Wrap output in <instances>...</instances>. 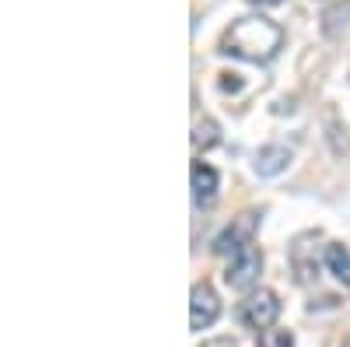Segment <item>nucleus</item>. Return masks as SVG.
<instances>
[{
    "label": "nucleus",
    "mask_w": 350,
    "mask_h": 347,
    "mask_svg": "<svg viewBox=\"0 0 350 347\" xmlns=\"http://www.w3.org/2000/svg\"><path fill=\"white\" fill-rule=\"evenodd\" d=\"M284 46V32L280 25H273L262 14H249L231 21V28L221 36V53L235 56V60H249V64H267L277 56V49Z\"/></svg>",
    "instance_id": "nucleus-1"
},
{
    "label": "nucleus",
    "mask_w": 350,
    "mask_h": 347,
    "mask_svg": "<svg viewBox=\"0 0 350 347\" xmlns=\"http://www.w3.org/2000/svg\"><path fill=\"white\" fill-rule=\"evenodd\" d=\"M277 316H280V298L270 292V287H259V292H252L239 305V320L249 330H262V333H267L277 323Z\"/></svg>",
    "instance_id": "nucleus-2"
},
{
    "label": "nucleus",
    "mask_w": 350,
    "mask_h": 347,
    "mask_svg": "<svg viewBox=\"0 0 350 347\" xmlns=\"http://www.w3.org/2000/svg\"><path fill=\"white\" fill-rule=\"evenodd\" d=\"M256 224H259V214H256V211L239 214V218L214 239V253H217V256H239L242 249H249V246H252V235H256Z\"/></svg>",
    "instance_id": "nucleus-3"
},
{
    "label": "nucleus",
    "mask_w": 350,
    "mask_h": 347,
    "mask_svg": "<svg viewBox=\"0 0 350 347\" xmlns=\"http://www.w3.org/2000/svg\"><path fill=\"white\" fill-rule=\"evenodd\" d=\"M217 316H221V298H217V292H214L207 281L193 284V292H189V326H193V330H207V326L217 323Z\"/></svg>",
    "instance_id": "nucleus-4"
},
{
    "label": "nucleus",
    "mask_w": 350,
    "mask_h": 347,
    "mask_svg": "<svg viewBox=\"0 0 350 347\" xmlns=\"http://www.w3.org/2000/svg\"><path fill=\"white\" fill-rule=\"evenodd\" d=\"M259 270H262V256H259L256 246H249V249H242L239 256H231V264H228V270H224V284L235 287V292H245V287L256 284Z\"/></svg>",
    "instance_id": "nucleus-5"
},
{
    "label": "nucleus",
    "mask_w": 350,
    "mask_h": 347,
    "mask_svg": "<svg viewBox=\"0 0 350 347\" xmlns=\"http://www.w3.org/2000/svg\"><path fill=\"white\" fill-rule=\"evenodd\" d=\"M189 183H193V204L196 207H211L214 196H217V172L207 162H193Z\"/></svg>",
    "instance_id": "nucleus-6"
},
{
    "label": "nucleus",
    "mask_w": 350,
    "mask_h": 347,
    "mask_svg": "<svg viewBox=\"0 0 350 347\" xmlns=\"http://www.w3.org/2000/svg\"><path fill=\"white\" fill-rule=\"evenodd\" d=\"M287 165H291V151L280 148V144H267V148H259L256 162H252L256 176H280Z\"/></svg>",
    "instance_id": "nucleus-7"
},
{
    "label": "nucleus",
    "mask_w": 350,
    "mask_h": 347,
    "mask_svg": "<svg viewBox=\"0 0 350 347\" xmlns=\"http://www.w3.org/2000/svg\"><path fill=\"white\" fill-rule=\"evenodd\" d=\"M326 270L343 287H350V253H347V246H340V242H329L326 246Z\"/></svg>",
    "instance_id": "nucleus-8"
},
{
    "label": "nucleus",
    "mask_w": 350,
    "mask_h": 347,
    "mask_svg": "<svg viewBox=\"0 0 350 347\" xmlns=\"http://www.w3.org/2000/svg\"><path fill=\"white\" fill-rule=\"evenodd\" d=\"M221 137H217V123L214 120H196V127H193V148L200 151H207V148H214Z\"/></svg>",
    "instance_id": "nucleus-9"
},
{
    "label": "nucleus",
    "mask_w": 350,
    "mask_h": 347,
    "mask_svg": "<svg viewBox=\"0 0 350 347\" xmlns=\"http://www.w3.org/2000/svg\"><path fill=\"white\" fill-rule=\"evenodd\" d=\"M259 347H295V333L291 330H267L259 337Z\"/></svg>",
    "instance_id": "nucleus-10"
},
{
    "label": "nucleus",
    "mask_w": 350,
    "mask_h": 347,
    "mask_svg": "<svg viewBox=\"0 0 350 347\" xmlns=\"http://www.w3.org/2000/svg\"><path fill=\"white\" fill-rule=\"evenodd\" d=\"M200 347H235V340L231 337H214V340H203Z\"/></svg>",
    "instance_id": "nucleus-11"
},
{
    "label": "nucleus",
    "mask_w": 350,
    "mask_h": 347,
    "mask_svg": "<svg viewBox=\"0 0 350 347\" xmlns=\"http://www.w3.org/2000/svg\"><path fill=\"white\" fill-rule=\"evenodd\" d=\"M252 4H280V0H252Z\"/></svg>",
    "instance_id": "nucleus-12"
}]
</instances>
